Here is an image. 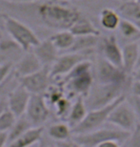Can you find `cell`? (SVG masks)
<instances>
[{"instance_id": "6da1fadb", "label": "cell", "mask_w": 140, "mask_h": 147, "mask_svg": "<svg viewBox=\"0 0 140 147\" xmlns=\"http://www.w3.org/2000/svg\"><path fill=\"white\" fill-rule=\"evenodd\" d=\"M31 11L39 24L52 30H69L72 24L82 16L78 9L56 0H41L22 4Z\"/></svg>"}, {"instance_id": "7a4b0ae2", "label": "cell", "mask_w": 140, "mask_h": 147, "mask_svg": "<svg viewBox=\"0 0 140 147\" xmlns=\"http://www.w3.org/2000/svg\"><path fill=\"white\" fill-rule=\"evenodd\" d=\"M62 79L57 82L64 88L65 94L70 98L77 96L86 98L93 85L92 63L89 59H85L77 63Z\"/></svg>"}, {"instance_id": "3957f363", "label": "cell", "mask_w": 140, "mask_h": 147, "mask_svg": "<svg viewBox=\"0 0 140 147\" xmlns=\"http://www.w3.org/2000/svg\"><path fill=\"white\" fill-rule=\"evenodd\" d=\"M4 30L23 52L30 51L40 41L30 26L8 13H4Z\"/></svg>"}, {"instance_id": "277c9868", "label": "cell", "mask_w": 140, "mask_h": 147, "mask_svg": "<svg viewBox=\"0 0 140 147\" xmlns=\"http://www.w3.org/2000/svg\"><path fill=\"white\" fill-rule=\"evenodd\" d=\"M130 89V85L117 83H97L92 86L88 96L85 98V103L88 110L97 109L112 103L119 96L126 95L125 91Z\"/></svg>"}, {"instance_id": "5b68a950", "label": "cell", "mask_w": 140, "mask_h": 147, "mask_svg": "<svg viewBox=\"0 0 140 147\" xmlns=\"http://www.w3.org/2000/svg\"><path fill=\"white\" fill-rule=\"evenodd\" d=\"M130 132L123 131L121 129L99 128L94 131L84 134H74L72 136V140L76 143L77 146L86 147H100L101 143L108 140H116L123 144Z\"/></svg>"}, {"instance_id": "8992f818", "label": "cell", "mask_w": 140, "mask_h": 147, "mask_svg": "<svg viewBox=\"0 0 140 147\" xmlns=\"http://www.w3.org/2000/svg\"><path fill=\"white\" fill-rule=\"evenodd\" d=\"M126 98V95H123L116 98L112 103L106 105L104 107L97 108V109L88 110L85 117L75 125L74 128H72V135L74 134H84L89 133V132L94 131L96 129L101 128L105 122H107L108 117L113 109L117 105L119 102Z\"/></svg>"}, {"instance_id": "52a82bcc", "label": "cell", "mask_w": 140, "mask_h": 147, "mask_svg": "<svg viewBox=\"0 0 140 147\" xmlns=\"http://www.w3.org/2000/svg\"><path fill=\"white\" fill-rule=\"evenodd\" d=\"M97 83H117L130 85L132 76H129L121 67L113 65L103 57H99L96 64L95 72Z\"/></svg>"}, {"instance_id": "ba28073f", "label": "cell", "mask_w": 140, "mask_h": 147, "mask_svg": "<svg viewBox=\"0 0 140 147\" xmlns=\"http://www.w3.org/2000/svg\"><path fill=\"white\" fill-rule=\"evenodd\" d=\"M107 122L112 123L113 126L123 131L132 132L138 122V119L132 105L125 98L111 112Z\"/></svg>"}, {"instance_id": "9c48e42d", "label": "cell", "mask_w": 140, "mask_h": 147, "mask_svg": "<svg viewBox=\"0 0 140 147\" xmlns=\"http://www.w3.org/2000/svg\"><path fill=\"white\" fill-rule=\"evenodd\" d=\"M93 52H65L59 55L56 60L50 67V74L52 80H57L66 76L80 61L89 59V57Z\"/></svg>"}, {"instance_id": "30bf717a", "label": "cell", "mask_w": 140, "mask_h": 147, "mask_svg": "<svg viewBox=\"0 0 140 147\" xmlns=\"http://www.w3.org/2000/svg\"><path fill=\"white\" fill-rule=\"evenodd\" d=\"M17 81L31 95H36V94L43 95L50 87V85L54 82L50 74V67L47 66H43L38 71L31 75L18 78Z\"/></svg>"}, {"instance_id": "8fae6325", "label": "cell", "mask_w": 140, "mask_h": 147, "mask_svg": "<svg viewBox=\"0 0 140 147\" xmlns=\"http://www.w3.org/2000/svg\"><path fill=\"white\" fill-rule=\"evenodd\" d=\"M24 115L33 126H44L51 115V108L41 94L31 95Z\"/></svg>"}, {"instance_id": "7c38bea8", "label": "cell", "mask_w": 140, "mask_h": 147, "mask_svg": "<svg viewBox=\"0 0 140 147\" xmlns=\"http://www.w3.org/2000/svg\"><path fill=\"white\" fill-rule=\"evenodd\" d=\"M30 98L31 94L17 81V83L6 95L7 107L16 117H19L25 113Z\"/></svg>"}, {"instance_id": "4fadbf2b", "label": "cell", "mask_w": 140, "mask_h": 147, "mask_svg": "<svg viewBox=\"0 0 140 147\" xmlns=\"http://www.w3.org/2000/svg\"><path fill=\"white\" fill-rule=\"evenodd\" d=\"M97 47L102 57L113 63V65L122 68V50L117 38L113 34L99 39Z\"/></svg>"}, {"instance_id": "5bb4252c", "label": "cell", "mask_w": 140, "mask_h": 147, "mask_svg": "<svg viewBox=\"0 0 140 147\" xmlns=\"http://www.w3.org/2000/svg\"><path fill=\"white\" fill-rule=\"evenodd\" d=\"M42 67L43 65L36 57V55L31 50H30L23 52L22 55L14 61L13 71L15 78H18L38 71Z\"/></svg>"}, {"instance_id": "9a60e30c", "label": "cell", "mask_w": 140, "mask_h": 147, "mask_svg": "<svg viewBox=\"0 0 140 147\" xmlns=\"http://www.w3.org/2000/svg\"><path fill=\"white\" fill-rule=\"evenodd\" d=\"M31 51L36 55L42 65L47 67H51L60 55V52L55 48L50 38L40 40L37 45L31 49Z\"/></svg>"}, {"instance_id": "2e32d148", "label": "cell", "mask_w": 140, "mask_h": 147, "mask_svg": "<svg viewBox=\"0 0 140 147\" xmlns=\"http://www.w3.org/2000/svg\"><path fill=\"white\" fill-rule=\"evenodd\" d=\"M122 50V69L129 76L135 71L138 62L137 41H131L125 44Z\"/></svg>"}, {"instance_id": "e0dca14e", "label": "cell", "mask_w": 140, "mask_h": 147, "mask_svg": "<svg viewBox=\"0 0 140 147\" xmlns=\"http://www.w3.org/2000/svg\"><path fill=\"white\" fill-rule=\"evenodd\" d=\"M44 131V126H31L25 133H23L18 139H16L14 142H11L9 146L27 147L36 145L37 143H39L40 140H42Z\"/></svg>"}, {"instance_id": "ac0fdd59", "label": "cell", "mask_w": 140, "mask_h": 147, "mask_svg": "<svg viewBox=\"0 0 140 147\" xmlns=\"http://www.w3.org/2000/svg\"><path fill=\"white\" fill-rule=\"evenodd\" d=\"M87 112H88V109L85 103V98L77 96L72 103L71 109L66 117V122L71 126V128H74L85 117Z\"/></svg>"}, {"instance_id": "d6986e66", "label": "cell", "mask_w": 140, "mask_h": 147, "mask_svg": "<svg viewBox=\"0 0 140 147\" xmlns=\"http://www.w3.org/2000/svg\"><path fill=\"white\" fill-rule=\"evenodd\" d=\"M99 36H77L74 37V41L68 52L80 53V52H93L99 42Z\"/></svg>"}, {"instance_id": "ffe728a7", "label": "cell", "mask_w": 140, "mask_h": 147, "mask_svg": "<svg viewBox=\"0 0 140 147\" xmlns=\"http://www.w3.org/2000/svg\"><path fill=\"white\" fill-rule=\"evenodd\" d=\"M47 134L51 140L55 142H64L70 140L72 136V128L67 122H56L52 123L47 129Z\"/></svg>"}, {"instance_id": "44dd1931", "label": "cell", "mask_w": 140, "mask_h": 147, "mask_svg": "<svg viewBox=\"0 0 140 147\" xmlns=\"http://www.w3.org/2000/svg\"><path fill=\"white\" fill-rule=\"evenodd\" d=\"M69 31L74 34V36H100V31L92 24L91 20L84 17L83 16L75 21Z\"/></svg>"}, {"instance_id": "7402d4cb", "label": "cell", "mask_w": 140, "mask_h": 147, "mask_svg": "<svg viewBox=\"0 0 140 147\" xmlns=\"http://www.w3.org/2000/svg\"><path fill=\"white\" fill-rule=\"evenodd\" d=\"M74 36L69 30H60L52 34L49 38L60 53L68 52L74 41Z\"/></svg>"}, {"instance_id": "603a6c76", "label": "cell", "mask_w": 140, "mask_h": 147, "mask_svg": "<svg viewBox=\"0 0 140 147\" xmlns=\"http://www.w3.org/2000/svg\"><path fill=\"white\" fill-rule=\"evenodd\" d=\"M121 16L113 9L105 8L99 14V23L107 31H115L117 29Z\"/></svg>"}, {"instance_id": "cb8c5ba5", "label": "cell", "mask_w": 140, "mask_h": 147, "mask_svg": "<svg viewBox=\"0 0 140 147\" xmlns=\"http://www.w3.org/2000/svg\"><path fill=\"white\" fill-rule=\"evenodd\" d=\"M31 126L33 125L30 122V120L27 119V117L24 114L17 117L13 125L8 131V146L11 142H13L16 139H18L23 133H25Z\"/></svg>"}, {"instance_id": "d4e9b609", "label": "cell", "mask_w": 140, "mask_h": 147, "mask_svg": "<svg viewBox=\"0 0 140 147\" xmlns=\"http://www.w3.org/2000/svg\"><path fill=\"white\" fill-rule=\"evenodd\" d=\"M117 13L121 17L132 20L133 22L140 20V2L136 0L122 2V4L118 7Z\"/></svg>"}, {"instance_id": "484cf974", "label": "cell", "mask_w": 140, "mask_h": 147, "mask_svg": "<svg viewBox=\"0 0 140 147\" xmlns=\"http://www.w3.org/2000/svg\"><path fill=\"white\" fill-rule=\"evenodd\" d=\"M118 31L125 39L131 41H136L140 38V30L136 24L132 20L121 17L118 25Z\"/></svg>"}, {"instance_id": "4316f807", "label": "cell", "mask_w": 140, "mask_h": 147, "mask_svg": "<svg viewBox=\"0 0 140 147\" xmlns=\"http://www.w3.org/2000/svg\"><path fill=\"white\" fill-rule=\"evenodd\" d=\"M72 98H68L67 96H62L56 103H55L52 108L55 111V115L57 117L61 119H66L67 116L69 114V111L72 106Z\"/></svg>"}, {"instance_id": "83f0119b", "label": "cell", "mask_w": 140, "mask_h": 147, "mask_svg": "<svg viewBox=\"0 0 140 147\" xmlns=\"http://www.w3.org/2000/svg\"><path fill=\"white\" fill-rule=\"evenodd\" d=\"M16 116L7 107L0 113V131L7 132L10 130L16 119Z\"/></svg>"}, {"instance_id": "f1b7e54d", "label": "cell", "mask_w": 140, "mask_h": 147, "mask_svg": "<svg viewBox=\"0 0 140 147\" xmlns=\"http://www.w3.org/2000/svg\"><path fill=\"white\" fill-rule=\"evenodd\" d=\"M122 145L130 147H140V122L136 123L135 127L132 132H130L129 137Z\"/></svg>"}, {"instance_id": "f546056e", "label": "cell", "mask_w": 140, "mask_h": 147, "mask_svg": "<svg viewBox=\"0 0 140 147\" xmlns=\"http://www.w3.org/2000/svg\"><path fill=\"white\" fill-rule=\"evenodd\" d=\"M13 61H7L0 65V85L7 80L13 74Z\"/></svg>"}, {"instance_id": "4dcf8cb0", "label": "cell", "mask_w": 140, "mask_h": 147, "mask_svg": "<svg viewBox=\"0 0 140 147\" xmlns=\"http://www.w3.org/2000/svg\"><path fill=\"white\" fill-rule=\"evenodd\" d=\"M130 92L131 95L140 96V80H136V79H133L130 84Z\"/></svg>"}, {"instance_id": "1f68e13d", "label": "cell", "mask_w": 140, "mask_h": 147, "mask_svg": "<svg viewBox=\"0 0 140 147\" xmlns=\"http://www.w3.org/2000/svg\"><path fill=\"white\" fill-rule=\"evenodd\" d=\"M8 145V133L0 131V147Z\"/></svg>"}, {"instance_id": "d6a6232c", "label": "cell", "mask_w": 140, "mask_h": 147, "mask_svg": "<svg viewBox=\"0 0 140 147\" xmlns=\"http://www.w3.org/2000/svg\"><path fill=\"white\" fill-rule=\"evenodd\" d=\"M3 1L13 3V4H29V3H33L38 0H3Z\"/></svg>"}, {"instance_id": "836d02e7", "label": "cell", "mask_w": 140, "mask_h": 147, "mask_svg": "<svg viewBox=\"0 0 140 147\" xmlns=\"http://www.w3.org/2000/svg\"><path fill=\"white\" fill-rule=\"evenodd\" d=\"M6 108H7V98H6V95H4L0 98V113Z\"/></svg>"}, {"instance_id": "e575fe53", "label": "cell", "mask_w": 140, "mask_h": 147, "mask_svg": "<svg viewBox=\"0 0 140 147\" xmlns=\"http://www.w3.org/2000/svg\"><path fill=\"white\" fill-rule=\"evenodd\" d=\"M132 78L136 79V80H140V65L135 69V71L132 74Z\"/></svg>"}, {"instance_id": "d590c367", "label": "cell", "mask_w": 140, "mask_h": 147, "mask_svg": "<svg viewBox=\"0 0 140 147\" xmlns=\"http://www.w3.org/2000/svg\"><path fill=\"white\" fill-rule=\"evenodd\" d=\"M4 29V13H0V30Z\"/></svg>"}, {"instance_id": "8d00e7d4", "label": "cell", "mask_w": 140, "mask_h": 147, "mask_svg": "<svg viewBox=\"0 0 140 147\" xmlns=\"http://www.w3.org/2000/svg\"><path fill=\"white\" fill-rule=\"evenodd\" d=\"M137 46H138V62H137V66L136 67H138L140 65V38L137 41Z\"/></svg>"}, {"instance_id": "74e56055", "label": "cell", "mask_w": 140, "mask_h": 147, "mask_svg": "<svg viewBox=\"0 0 140 147\" xmlns=\"http://www.w3.org/2000/svg\"><path fill=\"white\" fill-rule=\"evenodd\" d=\"M135 23L136 24V26L138 27V29L140 30V20H137V21H135Z\"/></svg>"}, {"instance_id": "f35d334b", "label": "cell", "mask_w": 140, "mask_h": 147, "mask_svg": "<svg viewBox=\"0 0 140 147\" xmlns=\"http://www.w3.org/2000/svg\"><path fill=\"white\" fill-rule=\"evenodd\" d=\"M117 1H120V2H126V1H130V0H117Z\"/></svg>"}, {"instance_id": "ab89813d", "label": "cell", "mask_w": 140, "mask_h": 147, "mask_svg": "<svg viewBox=\"0 0 140 147\" xmlns=\"http://www.w3.org/2000/svg\"><path fill=\"white\" fill-rule=\"evenodd\" d=\"M138 98H139V101H140V96H138Z\"/></svg>"}, {"instance_id": "60d3db41", "label": "cell", "mask_w": 140, "mask_h": 147, "mask_svg": "<svg viewBox=\"0 0 140 147\" xmlns=\"http://www.w3.org/2000/svg\"><path fill=\"white\" fill-rule=\"evenodd\" d=\"M136 1H139L140 2V0H136Z\"/></svg>"}, {"instance_id": "b9f144b4", "label": "cell", "mask_w": 140, "mask_h": 147, "mask_svg": "<svg viewBox=\"0 0 140 147\" xmlns=\"http://www.w3.org/2000/svg\"><path fill=\"white\" fill-rule=\"evenodd\" d=\"M0 37H1V34H0Z\"/></svg>"}]
</instances>
